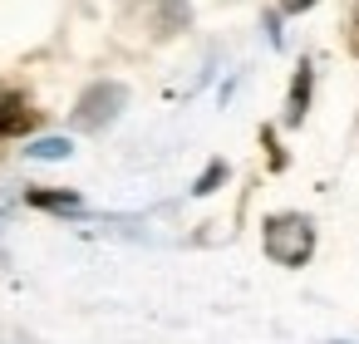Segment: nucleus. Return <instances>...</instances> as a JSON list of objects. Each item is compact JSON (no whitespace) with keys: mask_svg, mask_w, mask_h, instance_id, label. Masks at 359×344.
Returning <instances> with one entry per match:
<instances>
[{"mask_svg":"<svg viewBox=\"0 0 359 344\" xmlns=\"http://www.w3.org/2000/svg\"><path fill=\"white\" fill-rule=\"evenodd\" d=\"M310 251H315V226H310V216H300V212H280V216H271L266 221V256L276 261V266H305L310 261Z\"/></svg>","mask_w":359,"mask_h":344,"instance_id":"obj_1","label":"nucleus"},{"mask_svg":"<svg viewBox=\"0 0 359 344\" xmlns=\"http://www.w3.org/2000/svg\"><path fill=\"white\" fill-rule=\"evenodd\" d=\"M128 104V89L123 84H94L84 99H79V109H74V123L79 128H89V133H99L104 123H114L118 118V109Z\"/></svg>","mask_w":359,"mask_h":344,"instance_id":"obj_2","label":"nucleus"},{"mask_svg":"<svg viewBox=\"0 0 359 344\" xmlns=\"http://www.w3.org/2000/svg\"><path fill=\"white\" fill-rule=\"evenodd\" d=\"M35 123L30 104L15 94V89H0V138H11V133H25Z\"/></svg>","mask_w":359,"mask_h":344,"instance_id":"obj_3","label":"nucleus"},{"mask_svg":"<svg viewBox=\"0 0 359 344\" xmlns=\"http://www.w3.org/2000/svg\"><path fill=\"white\" fill-rule=\"evenodd\" d=\"M305 89H310V64H300V74H295V89H290V123L305 118Z\"/></svg>","mask_w":359,"mask_h":344,"instance_id":"obj_4","label":"nucleus"},{"mask_svg":"<svg viewBox=\"0 0 359 344\" xmlns=\"http://www.w3.org/2000/svg\"><path fill=\"white\" fill-rule=\"evenodd\" d=\"M30 158H50V163H55V158H69V143H65V138H45V143L30 148Z\"/></svg>","mask_w":359,"mask_h":344,"instance_id":"obj_5","label":"nucleus"},{"mask_svg":"<svg viewBox=\"0 0 359 344\" xmlns=\"http://www.w3.org/2000/svg\"><path fill=\"white\" fill-rule=\"evenodd\" d=\"M349 50L359 55V6H354V15H349Z\"/></svg>","mask_w":359,"mask_h":344,"instance_id":"obj_6","label":"nucleus"},{"mask_svg":"<svg viewBox=\"0 0 359 344\" xmlns=\"http://www.w3.org/2000/svg\"><path fill=\"white\" fill-rule=\"evenodd\" d=\"M315 0H280V11H310Z\"/></svg>","mask_w":359,"mask_h":344,"instance_id":"obj_7","label":"nucleus"}]
</instances>
